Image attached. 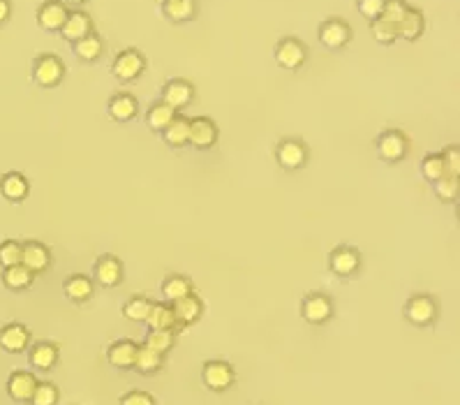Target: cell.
Instances as JSON below:
<instances>
[{
  "instance_id": "1",
  "label": "cell",
  "mask_w": 460,
  "mask_h": 405,
  "mask_svg": "<svg viewBox=\"0 0 460 405\" xmlns=\"http://www.w3.org/2000/svg\"><path fill=\"white\" fill-rule=\"evenodd\" d=\"M377 155L382 157L384 162H398L407 153V139L400 135L398 130H387L377 137Z\"/></svg>"
},
{
  "instance_id": "2",
  "label": "cell",
  "mask_w": 460,
  "mask_h": 405,
  "mask_svg": "<svg viewBox=\"0 0 460 405\" xmlns=\"http://www.w3.org/2000/svg\"><path fill=\"white\" fill-rule=\"evenodd\" d=\"M62 72H65L62 63L56 56H40L33 65V79L42 88H54L56 84H60Z\"/></svg>"
},
{
  "instance_id": "3",
  "label": "cell",
  "mask_w": 460,
  "mask_h": 405,
  "mask_svg": "<svg viewBox=\"0 0 460 405\" xmlns=\"http://www.w3.org/2000/svg\"><path fill=\"white\" fill-rule=\"evenodd\" d=\"M201 380L211 391H225L234 384V369L227 362H209L201 371Z\"/></svg>"
},
{
  "instance_id": "4",
  "label": "cell",
  "mask_w": 460,
  "mask_h": 405,
  "mask_svg": "<svg viewBox=\"0 0 460 405\" xmlns=\"http://www.w3.org/2000/svg\"><path fill=\"white\" fill-rule=\"evenodd\" d=\"M21 264L26 267L30 274H42L51 264V252L40 241H28L21 248Z\"/></svg>"
},
{
  "instance_id": "5",
  "label": "cell",
  "mask_w": 460,
  "mask_h": 405,
  "mask_svg": "<svg viewBox=\"0 0 460 405\" xmlns=\"http://www.w3.org/2000/svg\"><path fill=\"white\" fill-rule=\"evenodd\" d=\"M301 313H303L306 322H310V325H324V322L331 318L333 306H331L329 296L308 294L303 299V306H301Z\"/></svg>"
},
{
  "instance_id": "6",
  "label": "cell",
  "mask_w": 460,
  "mask_h": 405,
  "mask_svg": "<svg viewBox=\"0 0 460 405\" xmlns=\"http://www.w3.org/2000/svg\"><path fill=\"white\" fill-rule=\"evenodd\" d=\"M358 264H361L358 252L354 248H347V245H340V248H336L329 255V267H331L333 274L340 276V278L352 276L358 269Z\"/></svg>"
},
{
  "instance_id": "7",
  "label": "cell",
  "mask_w": 460,
  "mask_h": 405,
  "mask_svg": "<svg viewBox=\"0 0 460 405\" xmlns=\"http://www.w3.org/2000/svg\"><path fill=\"white\" fill-rule=\"evenodd\" d=\"M35 387H37V380L33 373L28 371H14L8 380V394L19 403H30Z\"/></svg>"
},
{
  "instance_id": "8",
  "label": "cell",
  "mask_w": 460,
  "mask_h": 405,
  "mask_svg": "<svg viewBox=\"0 0 460 405\" xmlns=\"http://www.w3.org/2000/svg\"><path fill=\"white\" fill-rule=\"evenodd\" d=\"M111 72L116 74L121 81H132L137 79L139 74L143 72V58L139 52H132V49H128V52L118 54V58L113 61V67Z\"/></svg>"
},
{
  "instance_id": "9",
  "label": "cell",
  "mask_w": 460,
  "mask_h": 405,
  "mask_svg": "<svg viewBox=\"0 0 460 405\" xmlns=\"http://www.w3.org/2000/svg\"><path fill=\"white\" fill-rule=\"evenodd\" d=\"M405 315L412 325L426 327V325H430L435 320V315H437V306H435V301L430 296H414V299H409V303L405 306Z\"/></svg>"
},
{
  "instance_id": "10",
  "label": "cell",
  "mask_w": 460,
  "mask_h": 405,
  "mask_svg": "<svg viewBox=\"0 0 460 405\" xmlns=\"http://www.w3.org/2000/svg\"><path fill=\"white\" fill-rule=\"evenodd\" d=\"M201 311H204V306H201L199 296H194V294H187V296H183V299L172 303L174 320H176V325H181V327L194 325V322L201 318Z\"/></svg>"
},
{
  "instance_id": "11",
  "label": "cell",
  "mask_w": 460,
  "mask_h": 405,
  "mask_svg": "<svg viewBox=\"0 0 460 405\" xmlns=\"http://www.w3.org/2000/svg\"><path fill=\"white\" fill-rule=\"evenodd\" d=\"M30 343V331L23 325H8L0 329V347H3L5 352H23Z\"/></svg>"
},
{
  "instance_id": "12",
  "label": "cell",
  "mask_w": 460,
  "mask_h": 405,
  "mask_svg": "<svg viewBox=\"0 0 460 405\" xmlns=\"http://www.w3.org/2000/svg\"><path fill=\"white\" fill-rule=\"evenodd\" d=\"M275 61H278L280 67L285 69H296L303 65L306 61V49L301 42L296 40H282L278 47H275Z\"/></svg>"
},
{
  "instance_id": "13",
  "label": "cell",
  "mask_w": 460,
  "mask_h": 405,
  "mask_svg": "<svg viewBox=\"0 0 460 405\" xmlns=\"http://www.w3.org/2000/svg\"><path fill=\"white\" fill-rule=\"evenodd\" d=\"M216 139H218V130L209 118H194V121H190V137H187V142H190L194 149H201V151L211 149L213 144H216Z\"/></svg>"
},
{
  "instance_id": "14",
  "label": "cell",
  "mask_w": 460,
  "mask_h": 405,
  "mask_svg": "<svg viewBox=\"0 0 460 405\" xmlns=\"http://www.w3.org/2000/svg\"><path fill=\"white\" fill-rule=\"evenodd\" d=\"M93 274H95V281L102 285V287H113V285L121 283L123 267H121V262H118L116 257L104 255V257H100L95 262V269H93Z\"/></svg>"
},
{
  "instance_id": "15",
  "label": "cell",
  "mask_w": 460,
  "mask_h": 405,
  "mask_svg": "<svg viewBox=\"0 0 460 405\" xmlns=\"http://www.w3.org/2000/svg\"><path fill=\"white\" fill-rule=\"evenodd\" d=\"M137 343H132V340H116L109 352H106V359H109V364L113 369H121V371H128L135 366V357H137Z\"/></svg>"
},
{
  "instance_id": "16",
  "label": "cell",
  "mask_w": 460,
  "mask_h": 405,
  "mask_svg": "<svg viewBox=\"0 0 460 405\" xmlns=\"http://www.w3.org/2000/svg\"><path fill=\"white\" fill-rule=\"evenodd\" d=\"M319 40L326 49H343L349 42V28L338 19H331L319 28Z\"/></svg>"
},
{
  "instance_id": "17",
  "label": "cell",
  "mask_w": 460,
  "mask_h": 405,
  "mask_svg": "<svg viewBox=\"0 0 460 405\" xmlns=\"http://www.w3.org/2000/svg\"><path fill=\"white\" fill-rule=\"evenodd\" d=\"M67 19V10L62 3H56V0H49V3H44L40 12H37V21H40V26L44 30H60L62 23H65Z\"/></svg>"
},
{
  "instance_id": "18",
  "label": "cell",
  "mask_w": 460,
  "mask_h": 405,
  "mask_svg": "<svg viewBox=\"0 0 460 405\" xmlns=\"http://www.w3.org/2000/svg\"><path fill=\"white\" fill-rule=\"evenodd\" d=\"M306 157H308L306 146L301 142L287 139V142H282L280 146H278V162L285 169H299V167H303Z\"/></svg>"
},
{
  "instance_id": "19",
  "label": "cell",
  "mask_w": 460,
  "mask_h": 405,
  "mask_svg": "<svg viewBox=\"0 0 460 405\" xmlns=\"http://www.w3.org/2000/svg\"><path fill=\"white\" fill-rule=\"evenodd\" d=\"M192 100V86L185 84V81H169V84L162 88V102L172 109H181V107L190 105Z\"/></svg>"
},
{
  "instance_id": "20",
  "label": "cell",
  "mask_w": 460,
  "mask_h": 405,
  "mask_svg": "<svg viewBox=\"0 0 460 405\" xmlns=\"http://www.w3.org/2000/svg\"><path fill=\"white\" fill-rule=\"evenodd\" d=\"M62 37L67 42H79L84 40L86 35H91V19H88L84 12H74V14H67L65 23L60 28Z\"/></svg>"
},
{
  "instance_id": "21",
  "label": "cell",
  "mask_w": 460,
  "mask_h": 405,
  "mask_svg": "<svg viewBox=\"0 0 460 405\" xmlns=\"http://www.w3.org/2000/svg\"><path fill=\"white\" fill-rule=\"evenodd\" d=\"M0 193H3V197L10 199V201L26 199L28 197V181H26V176H21L16 172L5 174L3 179H0Z\"/></svg>"
},
{
  "instance_id": "22",
  "label": "cell",
  "mask_w": 460,
  "mask_h": 405,
  "mask_svg": "<svg viewBox=\"0 0 460 405\" xmlns=\"http://www.w3.org/2000/svg\"><path fill=\"white\" fill-rule=\"evenodd\" d=\"M62 292H65V296L70 301L81 303V301L91 299V294H93V281L88 276L74 274V276L67 278L65 283H62Z\"/></svg>"
},
{
  "instance_id": "23",
  "label": "cell",
  "mask_w": 460,
  "mask_h": 405,
  "mask_svg": "<svg viewBox=\"0 0 460 405\" xmlns=\"http://www.w3.org/2000/svg\"><path fill=\"white\" fill-rule=\"evenodd\" d=\"M30 366L37 371H51L56 362H58V350L51 343H37L33 345V350L28 354Z\"/></svg>"
},
{
  "instance_id": "24",
  "label": "cell",
  "mask_w": 460,
  "mask_h": 405,
  "mask_svg": "<svg viewBox=\"0 0 460 405\" xmlns=\"http://www.w3.org/2000/svg\"><path fill=\"white\" fill-rule=\"evenodd\" d=\"M187 137H190V121H185V118H174V121L162 130V139L174 149L185 146Z\"/></svg>"
},
{
  "instance_id": "25",
  "label": "cell",
  "mask_w": 460,
  "mask_h": 405,
  "mask_svg": "<svg viewBox=\"0 0 460 405\" xmlns=\"http://www.w3.org/2000/svg\"><path fill=\"white\" fill-rule=\"evenodd\" d=\"M3 285L8 289H28L30 285H33V274L23 267V264H16V267H10V269H3Z\"/></svg>"
},
{
  "instance_id": "26",
  "label": "cell",
  "mask_w": 460,
  "mask_h": 405,
  "mask_svg": "<svg viewBox=\"0 0 460 405\" xmlns=\"http://www.w3.org/2000/svg\"><path fill=\"white\" fill-rule=\"evenodd\" d=\"M187 294H192V285L187 278H183V276H167L165 278V283H162V296H165L169 303L179 301Z\"/></svg>"
},
{
  "instance_id": "27",
  "label": "cell",
  "mask_w": 460,
  "mask_h": 405,
  "mask_svg": "<svg viewBox=\"0 0 460 405\" xmlns=\"http://www.w3.org/2000/svg\"><path fill=\"white\" fill-rule=\"evenodd\" d=\"M398 30V37H405V40H417V37L424 33V17L417 10H407L405 17L400 19V23L395 26Z\"/></svg>"
},
{
  "instance_id": "28",
  "label": "cell",
  "mask_w": 460,
  "mask_h": 405,
  "mask_svg": "<svg viewBox=\"0 0 460 405\" xmlns=\"http://www.w3.org/2000/svg\"><path fill=\"white\" fill-rule=\"evenodd\" d=\"M174 343H176L174 329H148V336H146V343L143 345L157 354H165L172 350Z\"/></svg>"
},
{
  "instance_id": "29",
  "label": "cell",
  "mask_w": 460,
  "mask_h": 405,
  "mask_svg": "<svg viewBox=\"0 0 460 405\" xmlns=\"http://www.w3.org/2000/svg\"><path fill=\"white\" fill-rule=\"evenodd\" d=\"M141 373V375H150V373H157L162 369V354H157L153 350H148L146 345L137 347V357H135V366Z\"/></svg>"
},
{
  "instance_id": "30",
  "label": "cell",
  "mask_w": 460,
  "mask_h": 405,
  "mask_svg": "<svg viewBox=\"0 0 460 405\" xmlns=\"http://www.w3.org/2000/svg\"><path fill=\"white\" fill-rule=\"evenodd\" d=\"M135 113H137V102L130 95H116L109 102V116L113 121L125 123L130 121V118H135Z\"/></svg>"
},
{
  "instance_id": "31",
  "label": "cell",
  "mask_w": 460,
  "mask_h": 405,
  "mask_svg": "<svg viewBox=\"0 0 460 405\" xmlns=\"http://www.w3.org/2000/svg\"><path fill=\"white\" fill-rule=\"evenodd\" d=\"M146 325H148V329H174L176 320H174L172 306H165V303H153L150 311H148Z\"/></svg>"
},
{
  "instance_id": "32",
  "label": "cell",
  "mask_w": 460,
  "mask_h": 405,
  "mask_svg": "<svg viewBox=\"0 0 460 405\" xmlns=\"http://www.w3.org/2000/svg\"><path fill=\"white\" fill-rule=\"evenodd\" d=\"M174 118H176V109H172V107H167L165 102H160V105H155V107H150V109H148L146 123H148V128H150V130L162 132L169 123L174 121Z\"/></svg>"
},
{
  "instance_id": "33",
  "label": "cell",
  "mask_w": 460,
  "mask_h": 405,
  "mask_svg": "<svg viewBox=\"0 0 460 405\" xmlns=\"http://www.w3.org/2000/svg\"><path fill=\"white\" fill-rule=\"evenodd\" d=\"M162 10L172 21H187L194 14V0H167Z\"/></svg>"
},
{
  "instance_id": "34",
  "label": "cell",
  "mask_w": 460,
  "mask_h": 405,
  "mask_svg": "<svg viewBox=\"0 0 460 405\" xmlns=\"http://www.w3.org/2000/svg\"><path fill=\"white\" fill-rule=\"evenodd\" d=\"M74 54L79 56L81 61H95L102 54V42L95 35H86L84 40L74 42Z\"/></svg>"
},
{
  "instance_id": "35",
  "label": "cell",
  "mask_w": 460,
  "mask_h": 405,
  "mask_svg": "<svg viewBox=\"0 0 460 405\" xmlns=\"http://www.w3.org/2000/svg\"><path fill=\"white\" fill-rule=\"evenodd\" d=\"M150 306H153V303H150L146 296H135V299H130L123 306V315L132 322H146Z\"/></svg>"
},
{
  "instance_id": "36",
  "label": "cell",
  "mask_w": 460,
  "mask_h": 405,
  "mask_svg": "<svg viewBox=\"0 0 460 405\" xmlns=\"http://www.w3.org/2000/svg\"><path fill=\"white\" fill-rule=\"evenodd\" d=\"M21 248L23 245L14 241V239H8V241L0 243V267L10 269V267L21 264Z\"/></svg>"
},
{
  "instance_id": "37",
  "label": "cell",
  "mask_w": 460,
  "mask_h": 405,
  "mask_svg": "<svg viewBox=\"0 0 460 405\" xmlns=\"http://www.w3.org/2000/svg\"><path fill=\"white\" fill-rule=\"evenodd\" d=\"M421 176H424L426 181H430V183L439 181L442 176H446L442 155H426L424 160H421Z\"/></svg>"
},
{
  "instance_id": "38",
  "label": "cell",
  "mask_w": 460,
  "mask_h": 405,
  "mask_svg": "<svg viewBox=\"0 0 460 405\" xmlns=\"http://www.w3.org/2000/svg\"><path fill=\"white\" fill-rule=\"evenodd\" d=\"M460 193V186H458V179H453V176H442L439 181H435V195H437L442 201H456Z\"/></svg>"
},
{
  "instance_id": "39",
  "label": "cell",
  "mask_w": 460,
  "mask_h": 405,
  "mask_svg": "<svg viewBox=\"0 0 460 405\" xmlns=\"http://www.w3.org/2000/svg\"><path fill=\"white\" fill-rule=\"evenodd\" d=\"M56 403H58V389L51 382H37L30 405H56Z\"/></svg>"
},
{
  "instance_id": "40",
  "label": "cell",
  "mask_w": 460,
  "mask_h": 405,
  "mask_svg": "<svg viewBox=\"0 0 460 405\" xmlns=\"http://www.w3.org/2000/svg\"><path fill=\"white\" fill-rule=\"evenodd\" d=\"M409 8L405 5V0H387L384 3V10H382V21H387V23H391V26H398L400 23V19L405 17V12H407Z\"/></svg>"
},
{
  "instance_id": "41",
  "label": "cell",
  "mask_w": 460,
  "mask_h": 405,
  "mask_svg": "<svg viewBox=\"0 0 460 405\" xmlns=\"http://www.w3.org/2000/svg\"><path fill=\"white\" fill-rule=\"evenodd\" d=\"M373 35L377 42L382 44H391L398 37V30H395V26H391V23L382 21V19H377V21H373Z\"/></svg>"
},
{
  "instance_id": "42",
  "label": "cell",
  "mask_w": 460,
  "mask_h": 405,
  "mask_svg": "<svg viewBox=\"0 0 460 405\" xmlns=\"http://www.w3.org/2000/svg\"><path fill=\"white\" fill-rule=\"evenodd\" d=\"M442 162H444L446 176H453V179H458V174H460V151H458V146L446 149L442 153Z\"/></svg>"
},
{
  "instance_id": "43",
  "label": "cell",
  "mask_w": 460,
  "mask_h": 405,
  "mask_svg": "<svg viewBox=\"0 0 460 405\" xmlns=\"http://www.w3.org/2000/svg\"><path fill=\"white\" fill-rule=\"evenodd\" d=\"M384 3H387V0H358V12H361V17H365L368 21H377V19L382 17Z\"/></svg>"
},
{
  "instance_id": "44",
  "label": "cell",
  "mask_w": 460,
  "mask_h": 405,
  "mask_svg": "<svg viewBox=\"0 0 460 405\" xmlns=\"http://www.w3.org/2000/svg\"><path fill=\"white\" fill-rule=\"evenodd\" d=\"M121 405H155V401L146 391H128V394L121 398Z\"/></svg>"
},
{
  "instance_id": "45",
  "label": "cell",
  "mask_w": 460,
  "mask_h": 405,
  "mask_svg": "<svg viewBox=\"0 0 460 405\" xmlns=\"http://www.w3.org/2000/svg\"><path fill=\"white\" fill-rule=\"evenodd\" d=\"M8 17H10V3L8 0H0V23L8 21Z\"/></svg>"
},
{
  "instance_id": "46",
  "label": "cell",
  "mask_w": 460,
  "mask_h": 405,
  "mask_svg": "<svg viewBox=\"0 0 460 405\" xmlns=\"http://www.w3.org/2000/svg\"><path fill=\"white\" fill-rule=\"evenodd\" d=\"M67 3H74V5H79V3H84V0H67Z\"/></svg>"
}]
</instances>
